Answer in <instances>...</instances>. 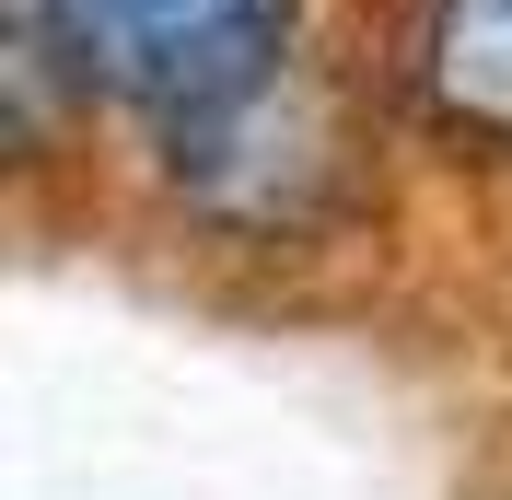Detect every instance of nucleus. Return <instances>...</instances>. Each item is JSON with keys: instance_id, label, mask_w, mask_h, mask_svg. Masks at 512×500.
I'll return each instance as SVG.
<instances>
[{"instance_id": "1", "label": "nucleus", "mask_w": 512, "mask_h": 500, "mask_svg": "<svg viewBox=\"0 0 512 500\" xmlns=\"http://www.w3.org/2000/svg\"><path fill=\"white\" fill-rule=\"evenodd\" d=\"M59 47L70 94H105L152 128H187L210 105L256 94L291 70V12L303 0H12Z\"/></svg>"}, {"instance_id": "2", "label": "nucleus", "mask_w": 512, "mask_h": 500, "mask_svg": "<svg viewBox=\"0 0 512 500\" xmlns=\"http://www.w3.org/2000/svg\"><path fill=\"white\" fill-rule=\"evenodd\" d=\"M163 187L187 198L210 233H233V245H280V233H315V221L338 210L350 140H338V117H326L315 82L268 70L256 94L163 128Z\"/></svg>"}, {"instance_id": "3", "label": "nucleus", "mask_w": 512, "mask_h": 500, "mask_svg": "<svg viewBox=\"0 0 512 500\" xmlns=\"http://www.w3.org/2000/svg\"><path fill=\"white\" fill-rule=\"evenodd\" d=\"M408 70H419V117L443 140L512 152V0H431Z\"/></svg>"}]
</instances>
